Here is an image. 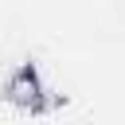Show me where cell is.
<instances>
[{
	"label": "cell",
	"mask_w": 125,
	"mask_h": 125,
	"mask_svg": "<svg viewBox=\"0 0 125 125\" xmlns=\"http://www.w3.org/2000/svg\"><path fill=\"white\" fill-rule=\"evenodd\" d=\"M8 94H12L20 105H39V78H35V70H31V66H23V70L12 78Z\"/></svg>",
	"instance_id": "obj_1"
}]
</instances>
